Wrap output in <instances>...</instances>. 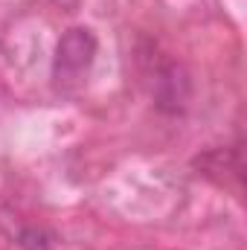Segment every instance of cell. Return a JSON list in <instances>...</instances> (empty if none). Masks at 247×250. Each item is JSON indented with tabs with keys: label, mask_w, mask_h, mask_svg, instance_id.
Segmentation results:
<instances>
[{
	"label": "cell",
	"mask_w": 247,
	"mask_h": 250,
	"mask_svg": "<svg viewBox=\"0 0 247 250\" xmlns=\"http://www.w3.org/2000/svg\"><path fill=\"white\" fill-rule=\"evenodd\" d=\"M189 96V82L178 67H169L157 79V105L163 111H181Z\"/></svg>",
	"instance_id": "obj_2"
},
{
	"label": "cell",
	"mask_w": 247,
	"mask_h": 250,
	"mask_svg": "<svg viewBox=\"0 0 247 250\" xmlns=\"http://www.w3.org/2000/svg\"><path fill=\"white\" fill-rule=\"evenodd\" d=\"M21 250H67L64 242L47 227H23L18 233Z\"/></svg>",
	"instance_id": "obj_3"
},
{
	"label": "cell",
	"mask_w": 247,
	"mask_h": 250,
	"mask_svg": "<svg viewBox=\"0 0 247 250\" xmlns=\"http://www.w3.org/2000/svg\"><path fill=\"white\" fill-rule=\"evenodd\" d=\"M99 53V41L93 35V29L87 26H70L56 44V56H53V79L59 84H76L82 82L90 67L96 62Z\"/></svg>",
	"instance_id": "obj_1"
},
{
	"label": "cell",
	"mask_w": 247,
	"mask_h": 250,
	"mask_svg": "<svg viewBox=\"0 0 247 250\" xmlns=\"http://www.w3.org/2000/svg\"><path fill=\"white\" fill-rule=\"evenodd\" d=\"M56 3H62V6H76V0H56Z\"/></svg>",
	"instance_id": "obj_4"
}]
</instances>
